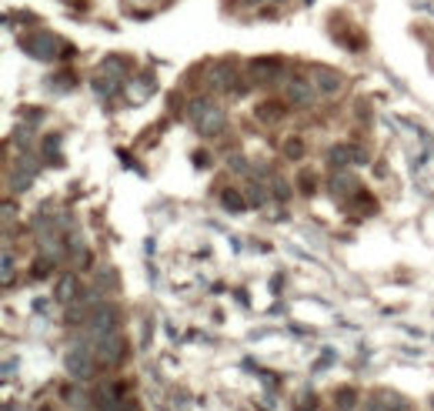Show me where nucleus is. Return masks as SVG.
<instances>
[{
    "instance_id": "nucleus-1",
    "label": "nucleus",
    "mask_w": 434,
    "mask_h": 411,
    "mask_svg": "<svg viewBox=\"0 0 434 411\" xmlns=\"http://www.w3.org/2000/svg\"><path fill=\"white\" fill-rule=\"evenodd\" d=\"M187 114H191L194 128L201 130L204 137H217V134H224V128H228V114H224V107H217L214 101H204V97L191 101Z\"/></svg>"
},
{
    "instance_id": "nucleus-2",
    "label": "nucleus",
    "mask_w": 434,
    "mask_h": 411,
    "mask_svg": "<svg viewBox=\"0 0 434 411\" xmlns=\"http://www.w3.org/2000/svg\"><path fill=\"white\" fill-rule=\"evenodd\" d=\"M117 325H121V308H117V305H107V301H101L97 308L87 314V321H84V334H87L91 341H97L101 334L117 331Z\"/></svg>"
},
{
    "instance_id": "nucleus-3",
    "label": "nucleus",
    "mask_w": 434,
    "mask_h": 411,
    "mask_svg": "<svg viewBox=\"0 0 434 411\" xmlns=\"http://www.w3.org/2000/svg\"><path fill=\"white\" fill-rule=\"evenodd\" d=\"M94 351L84 344V341H77L67 348V358H64V368H67V375L74 378V381H87L91 375H94Z\"/></svg>"
},
{
    "instance_id": "nucleus-4",
    "label": "nucleus",
    "mask_w": 434,
    "mask_h": 411,
    "mask_svg": "<svg viewBox=\"0 0 434 411\" xmlns=\"http://www.w3.org/2000/svg\"><path fill=\"white\" fill-rule=\"evenodd\" d=\"M21 47H24L30 57H37V60H53V57H64V44L53 37V34H44V30H37V34H30L21 40Z\"/></svg>"
},
{
    "instance_id": "nucleus-5",
    "label": "nucleus",
    "mask_w": 434,
    "mask_h": 411,
    "mask_svg": "<svg viewBox=\"0 0 434 411\" xmlns=\"http://www.w3.org/2000/svg\"><path fill=\"white\" fill-rule=\"evenodd\" d=\"M94 355L101 364H121V361L128 358V341H124V334L121 331H110V334H101L97 341H94Z\"/></svg>"
},
{
    "instance_id": "nucleus-6",
    "label": "nucleus",
    "mask_w": 434,
    "mask_h": 411,
    "mask_svg": "<svg viewBox=\"0 0 434 411\" xmlns=\"http://www.w3.org/2000/svg\"><path fill=\"white\" fill-rule=\"evenodd\" d=\"M314 97H317V87H314L311 78H294L284 84V101L291 107H311Z\"/></svg>"
},
{
    "instance_id": "nucleus-7",
    "label": "nucleus",
    "mask_w": 434,
    "mask_h": 411,
    "mask_svg": "<svg viewBox=\"0 0 434 411\" xmlns=\"http://www.w3.org/2000/svg\"><path fill=\"white\" fill-rule=\"evenodd\" d=\"M311 80H314V87L317 91H324V94H337L341 87H344V78L337 74V71H331V67H311Z\"/></svg>"
},
{
    "instance_id": "nucleus-8",
    "label": "nucleus",
    "mask_w": 434,
    "mask_h": 411,
    "mask_svg": "<svg viewBox=\"0 0 434 411\" xmlns=\"http://www.w3.org/2000/svg\"><path fill=\"white\" fill-rule=\"evenodd\" d=\"M284 101H264L254 107V117L261 121V124H278V121H284Z\"/></svg>"
},
{
    "instance_id": "nucleus-9",
    "label": "nucleus",
    "mask_w": 434,
    "mask_h": 411,
    "mask_svg": "<svg viewBox=\"0 0 434 411\" xmlns=\"http://www.w3.org/2000/svg\"><path fill=\"white\" fill-rule=\"evenodd\" d=\"M251 74L257 78V84H271V80H278V74H281V60H274V57L254 60L251 64Z\"/></svg>"
},
{
    "instance_id": "nucleus-10",
    "label": "nucleus",
    "mask_w": 434,
    "mask_h": 411,
    "mask_svg": "<svg viewBox=\"0 0 434 411\" xmlns=\"http://www.w3.org/2000/svg\"><path fill=\"white\" fill-rule=\"evenodd\" d=\"M364 161V151L361 148H351V144H341V148H334L331 151V164L334 167H348V164H361Z\"/></svg>"
},
{
    "instance_id": "nucleus-11",
    "label": "nucleus",
    "mask_w": 434,
    "mask_h": 411,
    "mask_svg": "<svg viewBox=\"0 0 434 411\" xmlns=\"http://www.w3.org/2000/svg\"><path fill=\"white\" fill-rule=\"evenodd\" d=\"M74 298H77V278L74 274H64V278L57 281V301H67V305H71Z\"/></svg>"
},
{
    "instance_id": "nucleus-12",
    "label": "nucleus",
    "mask_w": 434,
    "mask_h": 411,
    "mask_svg": "<svg viewBox=\"0 0 434 411\" xmlns=\"http://www.w3.org/2000/svg\"><path fill=\"white\" fill-rule=\"evenodd\" d=\"M334 194H337V198H348V194H354V191H358V180L351 178V174H344V171H341V174H334Z\"/></svg>"
},
{
    "instance_id": "nucleus-13",
    "label": "nucleus",
    "mask_w": 434,
    "mask_h": 411,
    "mask_svg": "<svg viewBox=\"0 0 434 411\" xmlns=\"http://www.w3.org/2000/svg\"><path fill=\"white\" fill-rule=\"evenodd\" d=\"M221 204L230 207V211H244V207H248V198H241L237 191H224V194H221Z\"/></svg>"
},
{
    "instance_id": "nucleus-14",
    "label": "nucleus",
    "mask_w": 434,
    "mask_h": 411,
    "mask_svg": "<svg viewBox=\"0 0 434 411\" xmlns=\"http://www.w3.org/2000/svg\"><path fill=\"white\" fill-rule=\"evenodd\" d=\"M354 398H358V391H354V388H341V391H337V408H341V411H351L354 405H358Z\"/></svg>"
},
{
    "instance_id": "nucleus-15",
    "label": "nucleus",
    "mask_w": 434,
    "mask_h": 411,
    "mask_svg": "<svg viewBox=\"0 0 434 411\" xmlns=\"http://www.w3.org/2000/svg\"><path fill=\"white\" fill-rule=\"evenodd\" d=\"M114 87H117V80L114 78H94V91H97V94H104V97H110V94H114Z\"/></svg>"
},
{
    "instance_id": "nucleus-16",
    "label": "nucleus",
    "mask_w": 434,
    "mask_h": 411,
    "mask_svg": "<svg viewBox=\"0 0 434 411\" xmlns=\"http://www.w3.org/2000/svg\"><path fill=\"white\" fill-rule=\"evenodd\" d=\"M284 154H287V157H294V161H301V157H304V144H301L298 137H291V141L284 144Z\"/></svg>"
},
{
    "instance_id": "nucleus-17",
    "label": "nucleus",
    "mask_w": 434,
    "mask_h": 411,
    "mask_svg": "<svg viewBox=\"0 0 434 411\" xmlns=\"http://www.w3.org/2000/svg\"><path fill=\"white\" fill-rule=\"evenodd\" d=\"M264 184H251V191H248V204H264Z\"/></svg>"
},
{
    "instance_id": "nucleus-18",
    "label": "nucleus",
    "mask_w": 434,
    "mask_h": 411,
    "mask_svg": "<svg viewBox=\"0 0 434 411\" xmlns=\"http://www.w3.org/2000/svg\"><path fill=\"white\" fill-rule=\"evenodd\" d=\"M3 281L7 284L14 281V255H10V248L3 251Z\"/></svg>"
},
{
    "instance_id": "nucleus-19",
    "label": "nucleus",
    "mask_w": 434,
    "mask_h": 411,
    "mask_svg": "<svg viewBox=\"0 0 434 411\" xmlns=\"http://www.w3.org/2000/svg\"><path fill=\"white\" fill-rule=\"evenodd\" d=\"M47 274H51V257H40L34 264V278H47Z\"/></svg>"
},
{
    "instance_id": "nucleus-20",
    "label": "nucleus",
    "mask_w": 434,
    "mask_h": 411,
    "mask_svg": "<svg viewBox=\"0 0 434 411\" xmlns=\"http://www.w3.org/2000/svg\"><path fill=\"white\" fill-rule=\"evenodd\" d=\"M301 191L304 194H314V174H301Z\"/></svg>"
},
{
    "instance_id": "nucleus-21",
    "label": "nucleus",
    "mask_w": 434,
    "mask_h": 411,
    "mask_svg": "<svg viewBox=\"0 0 434 411\" xmlns=\"http://www.w3.org/2000/svg\"><path fill=\"white\" fill-rule=\"evenodd\" d=\"M241 3H251V7H257V3H281V0H241Z\"/></svg>"
},
{
    "instance_id": "nucleus-22",
    "label": "nucleus",
    "mask_w": 434,
    "mask_h": 411,
    "mask_svg": "<svg viewBox=\"0 0 434 411\" xmlns=\"http://www.w3.org/2000/svg\"><path fill=\"white\" fill-rule=\"evenodd\" d=\"M431 408H434V401H431Z\"/></svg>"
}]
</instances>
